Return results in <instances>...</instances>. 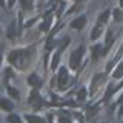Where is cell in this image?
<instances>
[{
	"instance_id": "4",
	"label": "cell",
	"mask_w": 123,
	"mask_h": 123,
	"mask_svg": "<svg viewBox=\"0 0 123 123\" xmlns=\"http://www.w3.org/2000/svg\"><path fill=\"white\" fill-rule=\"evenodd\" d=\"M85 25H86V17H85V15H80V17H77V18H74V20L71 22V28L77 29V31L83 29Z\"/></svg>"
},
{
	"instance_id": "2",
	"label": "cell",
	"mask_w": 123,
	"mask_h": 123,
	"mask_svg": "<svg viewBox=\"0 0 123 123\" xmlns=\"http://www.w3.org/2000/svg\"><path fill=\"white\" fill-rule=\"evenodd\" d=\"M85 55V46L80 45L77 49H74V52L71 54V59H69V66L72 69H77L80 66V63H82V59Z\"/></svg>"
},
{
	"instance_id": "24",
	"label": "cell",
	"mask_w": 123,
	"mask_h": 123,
	"mask_svg": "<svg viewBox=\"0 0 123 123\" xmlns=\"http://www.w3.org/2000/svg\"><path fill=\"white\" fill-rule=\"evenodd\" d=\"M74 2H82V0H74Z\"/></svg>"
},
{
	"instance_id": "12",
	"label": "cell",
	"mask_w": 123,
	"mask_h": 123,
	"mask_svg": "<svg viewBox=\"0 0 123 123\" xmlns=\"http://www.w3.org/2000/svg\"><path fill=\"white\" fill-rule=\"evenodd\" d=\"M20 5H22L23 9L29 11L31 8H32V0H20Z\"/></svg>"
},
{
	"instance_id": "22",
	"label": "cell",
	"mask_w": 123,
	"mask_h": 123,
	"mask_svg": "<svg viewBox=\"0 0 123 123\" xmlns=\"http://www.w3.org/2000/svg\"><path fill=\"white\" fill-rule=\"evenodd\" d=\"M120 6H122V8H123V0H120Z\"/></svg>"
},
{
	"instance_id": "17",
	"label": "cell",
	"mask_w": 123,
	"mask_h": 123,
	"mask_svg": "<svg viewBox=\"0 0 123 123\" xmlns=\"http://www.w3.org/2000/svg\"><path fill=\"white\" fill-rule=\"evenodd\" d=\"M25 118L28 122H43V118H42V117H37V115H26Z\"/></svg>"
},
{
	"instance_id": "15",
	"label": "cell",
	"mask_w": 123,
	"mask_h": 123,
	"mask_svg": "<svg viewBox=\"0 0 123 123\" xmlns=\"http://www.w3.org/2000/svg\"><path fill=\"white\" fill-rule=\"evenodd\" d=\"M112 75L115 77V79H118V77H122V75H123V63L118 65V68L114 71V74H112Z\"/></svg>"
},
{
	"instance_id": "18",
	"label": "cell",
	"mask_w": 123,
	"mask_h": 123,
	"mask_svg": "<svg viewBox=\"0 0 123 123\" xmlns=\"http://www.w3.org/2000/svg\"><path fill=\"white\" fill-rule=\"evenodd\" d=\"M8 92H9L14 98H18V91L17 89H14V88H8Z\"/></svg>"
},
{
	"instance_id": "3",
	"label": "cell",
	"mask_w": 123,
	"mask_h": 123,
	"mask_svg": "<svg viewBox=\"0 0 123 123\" xmlns=\"http://www.w3.org/2000/svg\"><path fill=\"white\" fill-rule=\"evenodd\" d=\"M68 69L65 68V66H62L59 69V75H57V82H59V88L60 89H65L66 88V85H68Z\"/></svg>"
},
{
	"instance_id": "10",
	"label": "cell",
	"mask_w": 123,
	"mask_h": 123,
	"mask_svg": "<svg viewBox=\"0 0 123 123\" xmlns=\"http://www.w3.org/2000/svg\"><path fill=\"white\" fill-rule=\"evenodd\" d=\"M109 15H111V11H103V14L98 17L97 23H102V25H105V23H106V20L109 18Z\"/></svg>"
},
{
	"instance_id": "25",
	"label": "cell",
	"mask_w": 123,
	"mask_h": 123,
	"mask_svg": "<svg viewBox=\"0 0 123 123\" xmlns=\"http://www.w3.org/2000/svg\"><path fill=\"white\" fill-rule=\"evenodd\" d=\"M0 60H2V55H0Z\"/></svg>"
},
{
	"instance_id": "23",
	"label": "cell",
	"mask_w": 123,
	"mask_h": 123,
	"mask_svg": "<svg viewBox=\"0 0 123 123\" xmlns=\"http://www.w3.org/2000/svg\"><path fill=\"white\" fill-rule=\"evenodd\" d=\"M120 98H122V100H123V92H122V97H120Z\"/></svg>"
},
{
	"instance_id": "20",
	"label": "cell",
	"mask_w": 123,
	"mask_h": 123,
	"mask_svg": "<svg viewBox=\"0 0 123 123\" xmlns=\"http://www.w3.org/2000/svg\"><path fill=\"white\" fill-rule=\"evenodd\" d=\"M14 3H15V0H8V6H9V8H11V6H12V5H14Z\"/></svg>"
},
{
	"instance_id": "21",
	"label": "cell",
	"mask_w": 123,
	"mask_h": 123,
	"mask_svg": "<svg viewBox=\"0 0 123 123\" xmlns=\"http://www.w3.org/2000/svg\"><path fill=\"white\" fill-rule=\"evenodd\" d=\"M0 5H2V6H5V0H0Z\"/></svg>"
},
{
	"instance_id": "8",
	"label": "cell",
	"mask_w": 123,
	"mask_h": 123,
	"mask_svg": "<svg viewBox=\"0 0 123 123\" xmlns=\"http://www.w3.org/2000/svg\"><path fill=\"white\" fill-rule=\"evenodd\" d=\"M0 108H2L3 111H12L14 105H12V102L8 100V98H0Z\"/></svg>"
},
{
	"instance_id": "16",
	"label": "cell",
	"mask_w": 123,
	"mask_h": 123,
	"mask_svg": "<svg viewBox=\"0 0 123 123\" xmlns=\"http://www.w3.org/2000/svg\"><path fill=\"white\" fill-rule=\"evenodd\" d=\"M49 28H51V18H49V20L46 18V20L40 25V29H42V31H48Z\"/></svg>"
},
{
	"instance_id": "9",
	"label": "cell",
	"mask_w": 123,
	"mask_h": 123,
	"mask_svg": "<svg viewBox=\"0 0 123 123\" xmlns=\"http://www.w3.org/2000/svg\"><path fill=\"white\" fill-rule=\"evenodd\" d=\"M17 29H15V23H11V26H9V28H8V34H6V36H8V38H11V40H12V38H15V37H17Z\"/></svg>"
},
{
	"instance_id": "19",
	"label": "cell",
	"mask_w": 123,
	"mask_h": 123,
	"mask_svg": "<svg viewBox=\"0 0 123 123\" xmlns=\"http://www.w3.org/2000/svg\"><path fill=\"white\" fill-rule=\"evenodd\" d=\"M8 122H20V117H17V115L11 114V115H8Z\"/></svg>"
},
{
	"instance_id": "6",
	"label": "cell",
	"mask_w": 123,
	"mask_h": 123,
	"mask_svg": "<svg viewBox=\"0 0 123 123\" xmlns=\"http://www.w3.org/2000/svg\"><path fill=\"white\" fill-rule=\"evenodd\" d=\"M102 32H103V25L102 23H97V25L94 26V29H92V32H91V38L92 40H97V38L102 36Z\"/></svg>"
},
{
	"instance_id": "1",
	"label": "cell",
	"mask_w": 123,
	"mask_h": 123,
	"mask_svg": "<svg viewBox=\"0 0 123 123\" xmlns=\"http://www.w3.org/2000/svg\"><path fill=\"white\" fill-rule=\"evenodd\" d=\"M8 62L17 68H23L29 62V54L28 51H12L8 55Z\"/></svg>"
},
{
	"instance_id": "5",
	"label": "cell",
	"mask_w": 123,
	"mask_h": 123,
	"mask_svg": "<svg viewBox=\"0 0 123 123\" xmlns=\"http://www.w3.org/2000/svg\"><path fill=\"white\" fill-rule=\"evenodd\" d=\"M28 83H29V86H32V88H38L42 85V79L40 77H37V74H31L29 77H28Z\"/></svg>"
},
{
	"instance_id": "7",
	"label": "cell",
	"mask_w": 123,
	"mask_h": 123,
	"mask_svg": "<svg viewBox=\"0 0 123 123\" xmlns=\"http://www.w3.org/2000/svg\"><path fill=\"white\" fill-rule=\"evenodd\" d=\"M91 51H92V60H97L98 59V57L100 55H102V54H105V52H103V49H102V45H94V46H92V48H91Z\"/></svg>"
},
{
	"instance_id": "11",
	"label": "cell",
	"mask_w": 123,
	"mask_h": 123,
	"mask_svg": "<svg viewBox=\"0 0 123 123\" xmlns=\"http://www.w3.org/2000/svg\"><path fill=\"white\" fill-rule=\"evenodd\" d=\"M60 52H62V51L55 52V54H54V57H52V63H51V68H52V69H55L57 66H59V59H60Z\"/></svg>"
},
{
	"instance_id": "14",
	"label": "cell",
	"mask_w": 123,
	"mask_h": 123,
	"mask_svg": "<svg viewBox=\"0 0 123 123\" xmlns=\"http://www.w3.org/2000/svg\"><path fill=\"white\" fill-rule=\"evenodd\" d=\"M86 94H88V91H86V88H82V89L79 91V94H77V98L80 100V102H83L85 98H86Z\"/></svg>"
},
{
	"instance_id": "13",
	"label": "cell",
	"mask_w": 123,
	"mask_h": 123,
	"mask_svg": "<svg viewBox=\"0 0 123 123\" xmlns=\"http://www.w3.org/2000/svg\"><path fill=\"white\" fill-rule=\"evenodd\" d=\"M112 14H114V18H115L117 22L123 20V11H122V9H114Z\"/></svg>"
}]
</instances>
